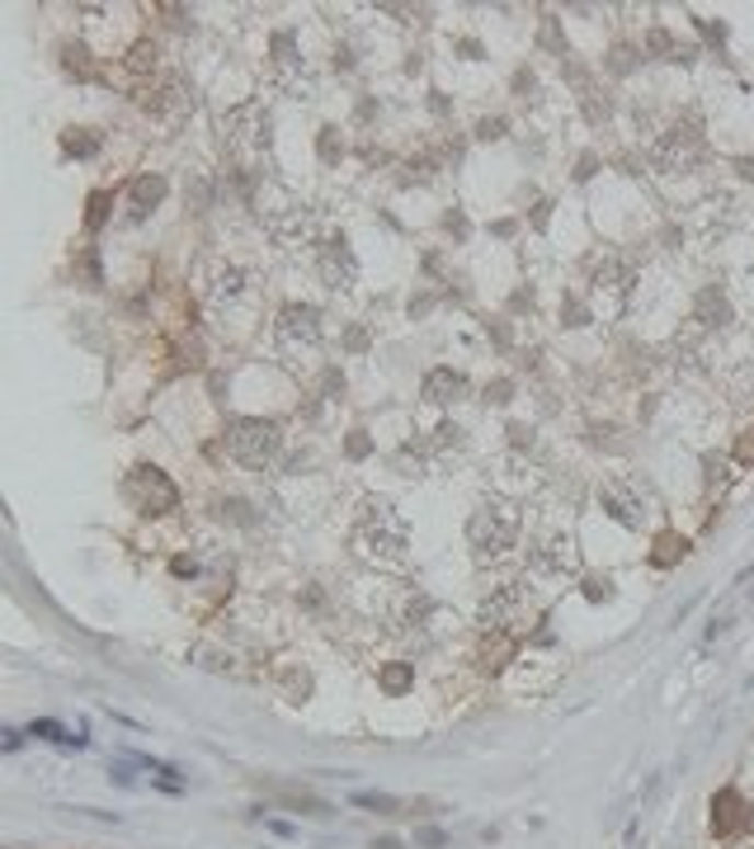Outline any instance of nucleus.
<instances>
[{
    "label": "nucleus",
    "mask_w": 754,
    "mask_h": 849,
    "mask_svg": "<svg viewBox=\"0 0 754 849\" xmlns=\"http://www.w3.org/2000/svg\"><path fill=\"white\" fill-rule=\"evenodd\" d=\"M698 156V137L688 133V128H674L670 137H665V147H660V161H665L670 170H679V166H688Z\"/></svg>",
    "instance_id": "39448f33"
},
{
    "label": "nucleus",
    "mask_w": 754,
    "mask_h": 849,
    "mask_svg": "<svg viewBox=\"0 0 754 849\" xmlns=\"http://www.w3.org/2000/svg\"><path fill=\"white\" fill-rule=\"evenodd\" d=\"M382 684H387V689H401V684H405V670H387V675H382Z\"/></svg>",
    "instance_id": "1a4fd4ad"
},
{
    "label": "nucleus",
    "mask_w": 754,
    "mask_h": 849,
    "mask_svg": "<svg viewBox=\"0 0 754 849\" xmlns=\"http://www.w3.org/2000/svg\"><path fill=\"white\" fill-rule=\"evenodd\" d=\"M321 340V317L317 307H288L278 317V344H288V350H311V344Z\"/></svg>",
    "instance_id": "7ed1b4c3"
},
{
    "label": "nucleus",
    "mask_w": 754,
    "mask_h": 849,
    "mask_svg": "<svg viewBox=\"0 0 754 849\" xmlns=\"http://www.w3.org/2000/svg\"><path fill=\"white\" fill-rule=\"evenodd\" d=\"M137 199H141V203H147V199H161V180H141V184H137Z\"/></svg>",
    "instance_id": "6e6552de"
},
{
    "label": "nucleus",
    "mask_w": 754,
    "mask_h": 849,
    "mask_svg": "<svg viewBox=\"0 0 754 849\" xmlns=\"http://www.w3.org/2000/svg\"><path fill=\"white\" fill-rule=\"evenodd\" d=\"M147 67H156V47L137 43V47H133V71H147Z\"/></svg>",
    "instance_id": "0eeeda50"
},
{
    "label": "nucleus",
    "mask_w": 754,
    "mask_h": 849,
    "mask_svg": "<svg viewBox=\"0 0 754 849\" xmlns=\"http://www.w3.org/2000/svg\"><path fill=\"white\" fill-rule=\"evenodd\" d=\"M514 533H518V519L505 506H481L467 524V539L477 553H505V547H514Z\"/></svg>",
    "instance_id": "f03ea898"
},
{
    "label": "nucleus",
    "mask_w": 754,
    "mask_h": 849,
    "mask_svg": "<svg viewBox=\"0 0 754 849\" xmlns=\"http://www.w3.org/2000/svg\"><path fill=\"white\" fill-rule=\"evenodd\" d=\"M462 392H467V383H462V373H453V369H438V373L424 377V397L430 401H458Z\"/></svg>",
    "instance_id": "423d86ee"
},
{
    "label": "nucleus",
    "mask_w": 754,
    "mask_h": 849,
    "mask_svg": "<svg viewBox=\"0 0 754 849\" xmlns=\"http://www.w3.org/2000/svg\"><path fill=\"white\" fill-rule=\"evenodd\" d=\"M481 623L495 627V633H500V627L524 623V590H518V586H500L491 600L481 604Z\"/></svg>",
    "instance_id": "20e7f679"
},
{
    "label": "nucleus",
    "mask_w": 754,
    "mask_h": 849,
    "mask_svg": "<svg viewBox=\"0 0 754 849\" xmlns=\"http://www.w3.org/2000/svg\"><path fill=\"white\" fill-rule=\"evenodd\" d=\"M227 453L241 467H264L278 453V424L270 420H236L227 430Z\"/></svg>",
    "instance_id": "f257e3e1"
}]
</instances>
